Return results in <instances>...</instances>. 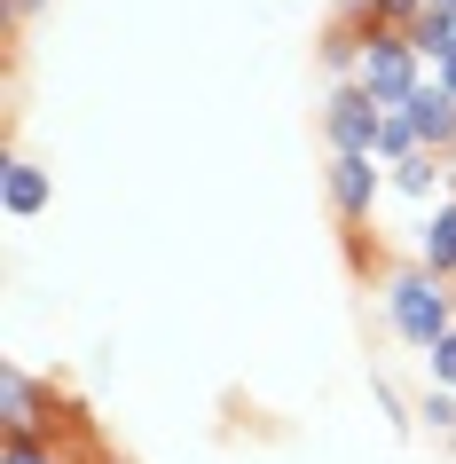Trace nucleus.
Listing matches in <instances>:
<instances>
[{"label": "nucleus", "mask_w": 456, "mask_h": 464, "mask_svg": "<svg viewBox=\"0 0 456 464\" xmlns=\"http://www.w3.org/2000/svg\"><path fill=\"white\" fill-rule=\"evenodd\" d=\"M385 323H393V339H402V346L432 354V346L456 331V292L441 284V276H425L417 260H409V268L385 276Z\"/></svg>", "instance_id": "f257e3e1"}, {"label": "nucleus", "mask_w": 456, "mask_h": 464, "mask_svg": "<svg viewBox=\"0 0 456 464\" xmlns=\"http://www.w3.org/2000/svg\"><path fill=\"white\" fill-rule=\"evenodd\" d=\"M425 55L409 48V32H370L362 24V72H354V87L370 102H378V111H409V95H417V87H425Z\"/></svg>", "instance_id": "f03ea898"}, {"label": "nucleus", "mask_w": 456, "mask_h": 464, "mask_svg": "<svg viewBox=\"0 0 456 464\" xmlns=\"http://www.w3.org/2000/svg\"><path fill=\"white\" fill-rule=\"evenodd\" d=\"M323 134H331V158H378V134H385V111L362 95L354 79L323 95Z\"/></svg>", "instance_id": "7ed1b4c3"}, {"label": "nucleus", "mask_w": 456, "mask_h": 464, "mask_svg": "<svg viewBox=\"0 0 456 464\" xmlns=\"http://www.w3.org/2000/svg\"><path fill=\"white\" fill-rule=\"evenodd\" d=\"M385 189H393V181H385L378 158H331V213L346 220V228H362V220L378 213Z\"/></svg>", "instance_id": "20e7f679"}, {"label": "nucleus", "mask_w": 456, "mask_h": 464, "mask_svg": "<svg viewBox=\"0 0 456 464\" xmlns=\"http://www.w3.org/2000/svg\"><path fill=\"white\" fill-rule=\"evenodd\" d=\"M409 126H417V150H432V158H456V102L441 95V87H417V95H409V111H402Z\"/></svg>", "instance_id": "39448f33"}, {"label": "nucleus", "mask_w": 456, "mask_h": 464, "mask_svg": "<svg viewBox=\"0 0 456 464\" xmlns=\"http://www.w3.org/2000/svg\"><path fill=\"white\" fill-rule=\"evenodd\" d=\"M40 410H48L40 378L24 362H0V433H40Z\"/></svg>", "instance_id": "423d86ee"}, {"label": "nucleus", "mask_w": 456, "mask_h": 464, "mask_svg": "<svg viewBox=\"0 0 456 464\" xmlns=\"http://www.w3.org/2000/svg\"><path fill=\"white\" fill-rule=\"evenodd\" d=\"M417 268L456 284V197H441L425 220H417Z\"/></svg>", "instance_id": "0eeeda50"}, {"label": "nucleus", "mask_w": 456, "mask_h": 464, "mask_svg": "<svg viewBox=\"0 0 456 464\" xmlns=\"http://www.w3.org/2000/svg\"><path fill=\"white\" fill-rule=\"evenodd\" d=\"M48 166H32V158H8L0 166V205H8V220H40L48 213Z\"/></svg>", "instance_id": "6e6552de"}, {"label": "nucleus", "mask_w": 456, "mask_h": 464, "mask_svg": "<svg viewBox=\"0 0 456 464\" xmlns=\"http://www.w3.org/2000/svg\"><path fill=\"white\" fill-rule=\"evenodd\" d=\"M385 181H393L409 205H441V197H449V158L417 150V158H402V166H385Z\"/></svg>", "instance_id": "1a4fd4ad"}, {"label": "nucleus", "mask_w": 456, "mask_h": 464, "mask_svg": "<svg viewBox=\"0 0 456 464\" xmlns=\"http://www.w3.org/2000/svg\"><path fill=\"white\" fill-rule=\"evenodd\" d=\"M315 63L331 72V87H346V79L362 72V24H346V16H338V24L315 40Z\"/></svg>", "instance_id": "9d476101"}, {"label": "nucleus", "mask_w": 456, "mask_h": 464, "mask_svg": "<svg viewBox=\"0 0 456 464\" xmlns=\"http://www.w3.org/2000/svg\"><path fill=\"white\" fill-rule=\"evenodd\" d=\"M409 48L425 55V72H441V63L456 55V16H449V8H425V16L409 24Z\"/></svg>", "instance_id": "9b49d317"}, {"label": "nucleus", "mask_w": 456, "mask_h": 464, "mask_svg": "<svg viewBox=\"0 0 456 464\" xmlns=\"http://www.w3.org/2000/svg\"><path fill=\"white\" fill-rule=\"evenodd\" d=\"M425 16V0H346V24H370V32H409Z\"/></svg>", "instance_id": "f8f14e48"}, {"label": "nucleus", "mask_w": 456, "mask_h": 464, "mask_svg": "<svg viewBox=\"0 0 456 464\" xmlns=\"http://www.w3.org/2000/svg\"><path fill=\"white\" fill-rule=\"evenodd\" d=\"M417 425L441 433V440H456V393L449 386H425V393H417Z\"/></svg>", "instance_id": "ddd939ff"}, {"label": "nucleus", "mask_w": 456, "mask_h": 464, "mask_svg": "<svg viewBox=\"0 0 456 464\" xmlns=\"http://www.w3.org/2000/svg\"><path fill=\"white\" fill-rule=\"evenodd\" d=\"M402 158H417V126H409L402 111H385V134H378V166H402Z\"/></svg>", "instance_id": "4468645a"}, {"label": "nucleus", "mask_w": 456, "mask_h": 464, "mask_svg": "<svg viewBox=\"0 0 456 464\" xmlns=\"http://www.w3.org/2000/svg\"><path fill=\"white\" fill-rule=\"evenodd\" d=\"M0 464H63V457H55L48 433H8V457H0Z\"/></svg>", "instance_id": "2eb2a0df"}, {"label": "nucleus", "mask_w": 456, "mask_h": 464, "mask_svg": "<svg viewBox=\"0 0 456 464\" xmlns=\"http://www.w3.org/2000/svg\"><path fill=\"white\" fill-rule=\"evenodd\" d=\"M425 362H432V386H449V393H456V331H449L441 346H432Z\"/></svg>", "instance_id": "dca6fc26"}, {"label": "nucleus", "mask_w": 456, "mask_h": 464, "mask_svg": "<svg viewBox=\"0 0 456 464\" xmlns=\"http://www.w3.org/2000/svg\"><path fill=\"white\" fill-rule=\"evenodd\" d=\"M432 87H441V95L456 102V55H449V63H441V72H432Z\"/></svg>", "instance_id": "f3484780"}, {"label": "nucleus", "mask_w": 456, "mask_h": 464, "mask_svg": "<svg viewBox=\"0 0 456 464\" xmlns=\"http://www.w3.org/2000/svg\"><path fill=\"white\" fill-rule=\"evenodd\" d=\"M48 0H8V24H24V16H40Z\"/></svg>", "instance_id": "a211bd4d"}, {"label": "nucleus", "mask_w": 456, "mask_h": 464, "mask_svg": "<svg viewBox=\"0 0 456 464\" xmlns=\"http://www.w3.org/2000/svg\"><path fill=\"white\" fill-rule=\"evenodd\" d=\"M425 8H449V16H456V0H425Z\"/></svg>", "instance_id": "6ab92c4d"}]
</instances>
